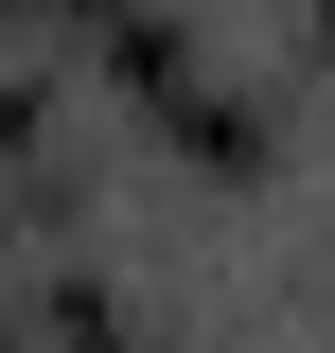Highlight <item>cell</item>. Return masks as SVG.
<instances>
[{"label":"cell","instance_id":"obj_1","mask_svg":"<svg viewBox=\"0 0 335 353\" xmlns=\"http://www.w3.org/2000/svg\"><path fill=\"white\" fill-rule=\"evenodd\" d=\"M71 336H88V353H159V336H106V301H88V283H71Z\"/></svg>","mask_w":335,"mask_h":353}]
</instances>
